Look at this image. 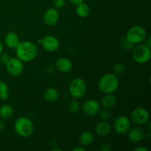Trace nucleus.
<instances>
[{"instance_id":"1","label":"nucleus","mask_w":151,"mask_h":151,"mask_svg":"<svg viewBox=\"0 0 151 151\" xmlns=\"http://www.w3.org/2000/svg\"><path fill=\"white\" fill-rule=\"evenodd\" d=\"M16 55L22 62H30L38 55V47L32 41H25L19 42L16 47Z\"/></svg>"},{"instance_id":"2","label":"nucleus","mask_w":151,"mask_h":151,"mask_svg":"<svg viewBox=\"0 0 151 151\" xmlns=\"http://www.w3.org/2000/svg\"><path fill=\"white\" fill-rule=\"evenodd\" d=\"M119 87L117 75L114 73H106L98 81V88L104 94H114Z\"/></svg>"},{"instance_id":"3","label":"nucleus","mask_w":151,"mask_h":151,"mask_svg":"<svg viewBox=\"0 0 151 151\" xmlns=\"http://www.w3.org/2000/svg\"><path fill=\"white\" fill-rule=\"evenodd\" d=\"M14 130L19 137L27 138L33 134L34 125L32 120L28 117L21 116L15 122Z\"/></svg>"},{"instance_id":"4","label":"nucleus","mask_w":151,"mask_h":151,"mask_svg":"<svg viewBox=\"0 0 151 151\" xmlns=\"http://www.w3.org/2000/svg\"><path fill=\"white\" fill-rule=\"evenodd\" d=\"M146 38H147V31L143 27L139 25L131 27L128 30L125 36V39L134 45L143 42L145 41Z\"/></svg>"},{"instance_id":"5","label":"nucleus","mask_w":151,"mask_h":151,"mask_svg":"<svg viewBox=\"0 0 151 151\" xmlns=\"http://www.w3.org/2000/svg\"><path fill=\"white\" fill-rule=\"evenodd\" d=\"M87 90L86 83L85 81L81 78H76L71 81L69 86L70 95L74 99L82 98L86 94Z\"/></svg>"},{"instance_id":"6","label":"nucleus","mask_w":151,"mask_h":151,"mask_svg":"<svg viewBox=\"0 0 151 151\" xmlns=\"http://www.w3.org/2000/svg\"><path fill=\"white\" fill-rule=\"evenodd\" d=\"M133 59L137 63L144 64L147 63L151 58L150 47H147L145 44L138 45L134 47L132 50Z\"/></svg>"},{"instance_id":"7","label":"nucleus","mask_w":151,"mask_h":151,"mask_svg":"<svg viewBox=\"0 0 151 151\" xmlns=\"http://www.w3.org/2000/svg\"><path fill=\"white\" fill-rule=\"evenodd\" d=\"M150 114L148 111L143 107H137L131 111L130 119L131 122L138 125H145L149 122Z\"/></svg>"},{"instance_id":"8","label":"nucleus","mask_w":151,"mask_h":151,"mask_svg":"<svg viewBox=\"0 0 151 151\" xmlns=\"http://www.w3.org/2000/svg\"><path fill=\"white\" fill-rule=\"evenodd\" d=\"M5 66L9 75L13 77L19 76L24 71L23 62L17 57L10 58L5 63Z\"/></svg>"},{"instance_id":"9","label":"nucleus","mask_w":151,"mask_h":151,"mask_svg":"<svg viewBox=\"0 0 151 151\" xmlns=\"http://www.w3.org/2000/svg\"><path fill=\"white\" fill-rule=\"evenodd\" d=\"M131 127V119L125 115H120V116H117L114 122V130L116 131V133L120 134V135H124V134H127Z\"/></svg>"},{"instance_id":"10","label":"nucleus","mask_w":151,"mask_h":151,"mask_svg":"<svg viewBox=\"0 0 151 151\" xmlns=\"http://www.w3.org/2000/svg\"><path fill=\"white\" fill-rule=\"evenodd\" d=\"M81 108L84 114L89 116H93L98 114L101 108V105L97 100L94 99H88L83 103Z\"/></svg>"},{"instance_id":"11","label":"nucleus","mask_w":151,"mask_h":151,"mask_svg":"<svg viewBox=\"0 0 151 151\" xmlns=\"http://www.w3.org/2000/svg\"><path fill=\"white\" fill-rule=\"evenodd\" d=\"M41 44L44 50L49 52H55L57 51L60 47V41L53 35H46L44 38H41Z\"/></svg>"},{"instance_id":"12","label":"nucleus","mask_w":151,"mask_h":151,"mask_svg":"<svg viewBox=\"0 0 151 151\" xmlns=\"http://www.w3.org/2000/svg\"><path fill=\"white\" fill-rule=\"evenodd\" d=\"M59 18H60V14L58 9L55 7L54 8L50 7L44 12L43 20L47 26H54L58 22Z\"/></svg>"},{"instance_id":"13","label":"nucleus","mask_w":151,"mask_h":151,"mask_svg":"<svg viewBox=\"0 0 151 151\" xmlns=\"http://www.w3.org/2000/svg\"><path fill=\"white\" fill-rule=\"evenodd\" d=\"M127 134H128V139L134 143L140 142L145 137V131L139 126H135L133 127V128L131 127Z\"/></svg>"},{"instance_id":"14","label":"nucleus","mask_w":151,"mask_h":151,"mask_svg":"<svg viewBox=\"0 0 151 151\" xmlns=\"http://www.w3.org/2000/svg\"><path fill=\"white\" fill-rule=\"evenodd\" d=\"M55 68L61 72H69L73 68V63L70 59L65 57L59 58L55 62Z\"/></svg>"},{"instance_id":"15","label":"nucleus","mask_w":151,"mask_h":151,"mask_svg":"<svg viewBox=\"0 0 151 151\" xmlns=\"http://www.w3.org/2000/svg\"><path fill=\"white\" fill-rule=\"evenodd\" d=\"M111 129L112 128L110 123L108 122L107 121L104 120L97 122L94 127L95 133L100 137H106V136L109 135L111 131Z\"/></svg>"},{"instance_id":"16","label":"nucleus","mask_w":151,"mask_h":151,"mask_svg":"<svg viewBox=\"0 0 151 151\" xmlns=\"http://www.w3.org/2000/svg\"><path fill=\"white\" fill-rule=\"evenodd\" d=\"M19 42H20L19 38L16 32L10 31V32H7L5 37H4V44L7 47L15 50Z\"/></svg>"},{"instance_id":"17","label":"nucleus","mask_w":151,"mask_h":151,"mask_svg":"<svg viewBox=\"0 0 151 151\" xmlns=\"http://www.w3.org/2000/svg\"><path fill=\"white\" fill-rule=\"evenodd\" d=\"M116 104V97L114 94H106L101 100V106L104 109H112Z\"/></svg>"},{"instance_id":"18","label":"nucleus","mask_w":151,"mask_h":151,"mask_svg":"<svg viewBox=\"0 0 151 151\" xmlns=\"http://www.w3.org/2000/svg\"><path fill=\"white\" fill-rule=\"evenodd\" d=\"M94 142V135L91 131H83L80 135L79 142L83 147H88L91 145Z\"/></svg>"},{"instance_id":"19","label":"nucleus","mask_w":151,"mask_h":151,"mask_svg":"<svg viewBox=\"0 0 151 151\" xmlns=\"http://www.w3.org/2000/svg\"><path fill=\"white\" fill-rule=\"evenodd\" d=\"M59 91L55 88H49L44 91V97L47 101L55 102L59 98Z\"/></svg>"},{"instance_id":"20","label":"nucleus","mask_w":151,"mask_h":151,"mask_svg":"<svg viewBox=\"0 0 151 151\" xmlns=\"http://www.w3.org/2000/svg\"><path fill=\"white\" fill-rule=\"evenodd\" d=\"M14 115V109L10 105H3L0 107V116L4 119H8Z\"/></svg>"},{"instance_id":"21","label":"nucleus","mask_w":151,"mask_h":151,"mask_svg":"<svg viewBox=\"0 0 151 151\" xmlns=\"http://www.w3.org/2000/svg\"><path fill=\"white\" fill-rule=\"evenodd\" d=\"M76 11L77 15L81 18H86L90 14V7L86 3L83 2L76 5Z\"/></svg>"},{"instance_id":"22","label":"nucleus","mask_w":151,"mask_h":151,"mask_svg":"<svg viewBox=\"0 0 151 151\" xmlns=\"http://www.w3.org/2000/svg\"><path fill=\"white\" fill-rule=\"evenodd\" d=\"M10 97L9 88L7 83L3 81H0V99L1 100H8Z\"/></svg>"},{"instance_id":"23","label":"nucleus","mask_w":151,"mask_h":151,"mask_svg":"<svg viewBox=\"0 0 151 151\" xmlns=\"http://www.w3.org/2000/svg\"><path fill=\"white\" fill-rule=\"evenodd\" d=\"M69 111L72 112L73 114L78 113V111L81 109V105L76 100V99H74V100H71L69 103Z\"/></svg>"},{"instance_id":"24","label":"nucleus","mask_w":151,"mask_h":151,"mask_svg":"<svg viewBox=\"0 0 151 151\" xmlns=\"http://www.w3.org/2000/svg\"><path fill=\"white\" fill-rule=\"evenodd\" d=\"M125 65L123 63H117L114 67V74L116 75H121L125 72Z\"/></svg>"},{"instance_id":"25","label":"nucleus","mask_w":151,"mask_h":151,"mask_svg":"<svg viewBox=\"0 0 151 151\" xmlns=\"http://www.w3.org/2000/svg\"><path fill=\"white\" fill-rule=\"evenodd\" d=\"M98 114L100 119H101L102 120L107 121L108 119H109V117H110V112H109V110L106 109H103V110H101V109H100Z\"/></svg>"},{"instance_id":"26","label":"nucleus","mask_w":151,"mask_h":151,"mask_svg":"<svg viewBox=\"0 0 151 151\" xmlns=\"http://www.w3.org/2000/svg\"><path fill=\"white\" fill-rule=\"evenodd\" d=\"M66 4L65 0H53V4H54L55 8L60 9L64 7Z\"/></svg>"},{"instance_id":"27","label":"nucleus","mask_w":151,"mask_h":151,"mask_svg":"<svg viewBox=\"0 0 151 151\" xmlns=\"http://www.w3.org/2000/svg\"><path fill=\"white\" fill-rule=\"evenodd\" d=\"M9 58H10V57H9V55L7 54H2L1 53V55H0V61H1V63H3L4 65L7 63V60H9Z\"/></svg>"},{"instance_id":"28","label":"nucleus","mask_w":151,"mask_h":151,"mask_svg":"<svg viewBox=\"0 0 151 151\" xmlns=\"http://www.w3.org/2000/svg\"><path fill=\"white\" fill-rule=\"evenodd\" d=\"M100 150L102 151H109L111 150V147L109 144H104L102 145Z\"/></svg>"},{"instance_id":"29","label":"nucleus","mask_w":151,"mask_h":151,"mask_svg":"<svg viewBox=\"0 0 151 151\" xmlns=\"http://www.w3.org/2000/svg\"><path fill=\"white\" fill-rule=\"evenodd\" d=\"M70 3H72V4H75V5H78V4H81V3L83 2L84 0H68Z\"/></svg>"},{"instance_id":"30","label":"nucleus","mask_w":151,"mask_h":151,"mask_svg":"<svg viewBox=\"0 0 151 151\" xmlns=\"http://www.w3.org/2000/svg\"><path fill=\"white\" fill-rule=\"evenodd\" d=\"M72 150L73 151H85L86 150V148L85 147H83V146H78V147H75V148L72 149Z\"/></svg>"},{"instance_id":"31","label":"nucleus","mask_w":151,"mask_h":151,"mask_svg":"<svg viewBox=\"0 0 151 151\" xmlns=\"http://www.w3.org/2000/svg\"><path fill=\"white\" fill-rule=\"evenodd\" d=\"M135 151H148V149L145 147H137L134 149Z\"/></svg>"},{"instance_id":"32","label":"nucleus","mask_w":151,"mask_h":151,"mask_svg":"<svg viewBox=\"0 0 151 151\" xmlns=\"http://www.w3.org/2000/svg\"><path fill=\"white\" fill-rule=\"evenodd\" d=\"M5 128V122L3 120H0V131H2Z\"/></svg>"},{"instance_id":"33","label":"nucleus","mask_w":151,"mask_h":151,"mask_svg":"<svg viewBox=\"0 0 151 151\" xmlns=\"http://www.w3.org/2000/svg\"><path fill=\"white\" fill-rule=\"evenodd\" d=\"M3 50H4V45H3V43L0 41V55L3 52Z\"/></svg>"},{"instance_id":"34","label":"nucleus","mask_w":151,"mask_h":151,"mask_svg":"<svg viewBox=\"0 0 151 151\" xmlns=\"http://www.w3.org/2000/svg\"><path fill=\"white\" fill-rule=\"evenodd\" d=\"M41 41H42V39H41V38H40L39 40H38V44H41Z\"/></svg>"}]
</instances>
